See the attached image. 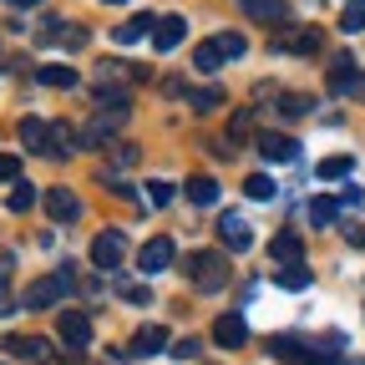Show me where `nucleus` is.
<instances>
[{"label": "nucleus", "mask_w": 365, "mask_h": 365, "mask_svg": "<svg viewBox=\"0 0 365 365\" xmlns=\"http://www.w3.org/2000/svg\"><path fill=\"white\" fill-rule=\"evenodd\" d=\"M182 274H188V284H193V289L213 294V289L228 284V259H223L218 249H193L188 264H182Z\"/></svg>", "instance_id": "nucleus-1"}, {"label": "nucleus", "mask_w": 365, "mask_h": 365, "mask_svg": "<svg viewBox=\"0 0 365 365\" xmlns=\"http://www.w3.org/2000/svg\"><path fill=\"white\" fill-rule=\"evenodd\" d=\"M122 259H127V239L117 234V228H102V234L91 239V264L107 274V269H117Z\"/></svg>", "instance_id": "nucleus-2"}, {"label": "nucleus", "mask_w": 365, "mask_h": 365, "mask_svg": "<svg viewBox=\"0 0 365 365\" xmlns=\"http://www.w3.org/2000/svg\"><path fill=\"white\" fill-rule=\"evenodd\" d=\"M16 360H26V365H51V345H46L41 335H6L0 340Z\"/></svg>", "instance_id": "nucleus-3"}, {"label": "nucleus", "mask_w": 365, "mask_h": 365, "mask_svg": "<svg viewBox=\"0 0 365 365\" xmlns=\"http://www.w3.org/2000/svg\"><path fill=\"white\" fill-rule=\"evenodd\" d=\"M56 335L66 340V350H81V345L91 340V314H81V309H61Z\"/></svg>", "instance_id": "nucleus-4"}, {"label": "nucleus", "mask_w": 365, "mask_h": 365, "mask_svg": "<svg viewBox=\"0 0 365 365\" xmlns=\"http://www.w3.org/2000/svg\"><path fill=\"white\" fill-rule=\"evenodd\" d=\"M173 259H178L173 239H148L143 254H137V269H143V274H163V269H173Z\"/></svg>", "instance_id": "nucleus-5"}, {"label": "nucleus", "mask_w": 365, "mask_h": 365, "mask_svg": "<svg viewBox=\"0 0 365 365\" xmlns=\"http://www.w3.org/2000/svg\"><path fill=\"white\" fill-rule=\"evenodd\" d=\"M61 294H66V279H61V274L36 279V284H26V309H51V304H61Z\"/></svg>", "instance_id": "nucleus-6"}, {"label": "nucleus", "mask_w": 365, "mask_h": 365, "mask_svg": "<svg viewBox=\"0 0 365 365\" xmlns=\"http://www.w3.org/2000/svg\"><path fill=\"white\" fill-rule=\"evenodd\" d=\"M213 340H218V345H228V350H239V345L249 340V319H244V314H234V309L218 314V319H213Z\"/></svg>", "instance_id": "nucleus-7"}, {"label": "nucleus", "mask_w": 365, "mask_h": 365, "mask_svg": "<svg viewBox=\"0 0 365 365\" xmlns=\"http://www.w3.org/2000/svg\"><path fill=\"white\" fill-rule=\"evenodd\" d=\"M218 239H223V249H234V254H244V249L254 244L249 223H244L239 213H223V218H218Z\"/></svg>", "instance_id": "nucleus-8"}, {"label": "nucleus", "mask_w": 365, "mask_h": 365, "mask_svg": "<svg viewBox=\"0 0 365 365\" xmlns=\"http://www.w3.org/2000/svg\"><path fill=\"white\" fill-rule=\"evenodd\" d=\"M330 91H335V97H345V91H355L360 86V66H355V56H335L330 61Z\"/></svg>", "instance_id": "nucleus-9"}, {"label": "nucleus", "mask_w": 365, "mask_h": 365, "mask_svg": "<svg viewBox=\"0 0 365 365\" xmlns=\"http://www.w3.org/2000/svg\"><path fill=\"white\" fill-rule=\"evenodd\" d=\"M259 153H264L269 163H294V158H299V143H294V137H284V132H264V137H259Z\"/></svg>", "instance_id": "nucleus-10"}, {"label": "nucleus", "mask_w": 365, "mask_h": 365, "mask_svg": "<svg viewBox=\"0 0 365 365\" xmlns=\"http://www.w3.org/2000/svg\"><path fill=\"white\" fill-rule=\"evenodd\" d=\"M182 36H188V21H182V16H158V26H153V46H158L163 56L173 51Z\"/></svg>", "instance_id": "nucleus-11"}, {"label": "nucleus", "mask_w": 365, "mask_h": 365, "mask_svg": "<svg viewBox=\"0 0 365 365\" xmlns=\"http://www.w3.org/2000/svg\"><path fill=\"white\" fill-rule=\"evenodd\" d=\"M46 213H51V223L81 218V198H76L71 188H51V193H46Z\"/></svg>", "instance_id": "nucleus-12"}, {"label": "nucleus", "mask_w": 365, "mask_h": 365, "mask_svg": "<svg viewBox=\"0 0 365 365\" xmlns=\"http://www.w3.org/2000/svg\"><path fill=\"white\" fill-rule=\"evenodd\" d=\"M223 61H228V51L218 46V36H213V41H198V51H193V66H198L203 76H213Z\"/></svg>", "instance_id": "nucleus-13"}, {"label": "nucleus", "mask_w": 365, "mask_h": 365, "mask_svg": "<svg viewBox=\"0 0 365 365\" xmlns=\"http://www.w3.org/2000/svg\"><path fill=\"white\" fill-rule=\"evenodd\" d=\"M21 143H26V153H46L51 148V127H46L41 117H26L21 122Z\"/></svg>", "instance_id": "nucleus-14"}, {"label": "nucleus", "mask_w": 365, "mask_h": 365, "mask_svg": "<svg viewBox=\"0 0 365 365\" xmlns=\"http://www.w3.org/2000/svg\"><path fill=\"white\" fill-rule=\"evenodd\" d=\"M127 350H132V355H158V350H168V330H163V325L137 330V340H132Z\"/></svg>", "instance_id": "nucleus-15"}, {"label": "nucleus", "mask_w": 365, "mask_h": 365, "mask_svg": "<svg viewBox=\"0 0 365 365\" xmlns=\"http://www.w3.org/2000/svg\"><path fill=\"white\" fill-rule=\"evenodd\" d=\"M188 203H198V208H213V203H218V182H213L208 173L188 178Z\"/></svg>", "instance_id": "nucleus-16"}, {"label": "nucleus", "mask_w": 365, "mask_h": 365, "mask_svg": "<svg viewBox=\"0 0 365 365\" xmlns=\"http://www.w3.org/2000/svg\"><path fill=\"white\" fill-rule=\"evenodd\" d=\"M279 46H289V51H299V56H314L325 41H319V31L309 26V31H289V36H279Z\"/></svg>", "instance_id": "nucleus-17"}, {"label": "nucleus", "mask_w": 365, "mask_h": 365, "mask_svg": "<svg viewBox=\"0 0 365 365\" xmlns=\"http://www.w3.org/2000/svg\"><path fill=\"white\" fill-rule=\"evenodd\" d=\"M71 148H76V127H66V122H56L51 127V148H46V158H71Z\"/></svg>", "instance_id": "nucleus-18"}, {"label": "nucleus", "mask_w": 365, "mask_h": 365, "mask_svg": "<svg viewBox=\"0 0 365 365\" xmlns=\"http://www.w3.org/2000/svg\"><path fill=\"white\" fill-rule=\"evenodd\" d=\"M269 254L279 259V264H299L304 259V244H299V234H279V239L269 244Z\"/></svg>", "instance_id": "nucleus-19"}, {"label": "nucleus", "mask_w": 365, "mask_h": 365, "mask_svg": "<svg viewBox=\"0 0 365 365\" xmlns=\"http://www.w3.org/2000/svg\"><path fill=\"white\" fill-rule=\"evenodd\" d=\"M153 26H158V16H132V21H122V26H117V41H122V46H132V41H143Z\"/></svg>", "instance_id": "nucleus-20"}, {"label": "nucleus", "mask_w": 365, "mask_h": 365, "mask_svg": "<svg viewBox=\"0 0 365 365\" xmlns=\"http://www.w3.org/2000/svg\"><path fill=\"white\" fill-rule=\"evenodd\" d=\"M244 193H249L254 203H269L274 193H279V182H274L269 173H254V178H244Z\"/></svg>", "instance_id": "nucleus-21"}, {"label": "nucleus", "mask_w": 365, "mask_h": 365, "mask_svg": "<svg viewBox=\"0 0 365 365\" xmlns=\"http://www.w3.org/2000/svg\"><path fill=\"white\" fill-rule=\"evenodd\" d=\"M304 213H309V223H314V228H330V223H335V213H340V203H335V198H309V208H304Z\"/></svg>", "instance_id": "nucleus-22"}, {"label": "nucleus", "mask_w": 365, "mask_h": 365, "mask_svg": "<svg viewBox=\"0 0 365 365\" xmlns=\"http://www.w3.org/2000/svg\"><path fill=\"white\" fill-rule=\"evenodd\" d=\"M36 76H41V86H56V91H71L76 86V71L71 66H41Z\"/></svg>", "instance_id": "nucleus-23"}, {"label": "nucleus", "mask_w": 365, "mask_h": 365, "mask_svg": "<svg viewBox=\"0 0 365 365\" xmlns=\"http://www.w3.org/2000/svg\"><path fill=\"white\" fill-rule=\"evenodd\" d=\"M350 173H355V158H345V153H335V158H325L314 168V178H325V182L330 178H350Z\"/></svg>", "instance_id": "nucleus-24"}, {"label": "nucleus", "mask_w": 365, "mask_h": 365, "mask_svg": "<svg viewBox=\"0 0 365 365\" xmlns=\"http://www.w3.org/2000/svg\"><path fill=\"white\" fill-rule=\"evenodd\" d=\"M274 284H279V289H304L309 284V269L304 264H284L279 274H274Z\"/></svg>", "instance_id": "nucleus-25"}, {"label": "nucleus", "mask_w": 365, "mask_h": 365, "mask_svg": "<svg viewBox=\"0 0 365 365\" xmlns=\"http://www.w3.org/2000/svg\"><path fill=\"white\" fill-rule=\"evenodd\" d=\"M107 158H112V168H132L137 158H143V148L137 143H107Z\"/></svg>", "instance_id": "nucleus-26"}, {"label": "nucleus", "mask_w": 365, "mask_h": 365, "mask_svg": "<svg viewBox=\"0 0 365 365\" xmlns=\"http://www.w3.org/2000/svg\"><path fill=\"white\" fill-rule=\"evenodd\" d=\"M188 102H193V112H213V107L223 102V86H203V91H188Z\"/></svg>", "instance_id": "nucleus-27"}, {"label": "nucleus", "mask_w": 365, "mask_h": 365, "mask_svg": "<svg viewBox=\"0 0 365 365\" xmlns=\"http://www.w3.org/2000/svg\"><path fill=\"white\" fill-rule=\"evenodd\" d=\"M173 193H178V188H173V182H168V178H158V182H148V203H153V208H168V203H173Z\"/></svg>", "instance_id": "nucleus-28"}, {"label": "nucleus", "mask_w": 365, "mask_h": 365, "mask_svg": "<svg viewBox=\"0 0 365 365\" xmlns=\"http://www.w3.org/2000/svg\"><path fill=\"white\" fill-rule=\"evenodd\" d=\"M249 127H254V117L249 112H234V122H228V148H239L244 137H249Z\"/></svg>", "instance_id": "nucleus-29"}, {"label": "nucleus", "mask_w": 365, "mask_h": 365, "mask_svg": "<svg viewBox=\"0 0 365 365\" xmlns=\"http://www.w3.org/2000/svg\"><path fill=\"white\" fill-rule=\"evenodd\" d=\"M36 208V188L26 182V188H11V213H31Z\"/></svg>", "instance_id": "nucleus-30"}, {"label": "nucleus", "mask_w": 365, "mask_h": 365, "mask_svg": "<svg viewBox=\"0 0 365 365\" xmlns=\"http://www.w3.org/2000/svg\"><path fill=\"white\" fill-rule=\"evenodd\" d=\"M340 31H345V36L365 31V6H345V16H340Z\"/></svg>", "instance_id": "nucleus-31"}, {"label": "nucleus", "mask_w": 365, "mask_h": 365, "mask_svg": "<svg viewBox=\"0 0 365 365\" xmlns=\"http://www.w3.org/2000/svg\"><path fill=\"white\" fill-rule=\"evenodd\" d=\"M218 46H223L228 56H244V51H249V41H244L239 31H223V36H218Z\"/></svg>", "instance_id": "nucleus-32"}, {"label": "nucleus", "mask_w": 365, "mask_h": 365, "mask_svg": "<svg viewBox=\"0 0 365 365\" xmlns=\"http://www.w3.org/2000/svg\"><path fill=\"white\" fill-rule=\"evenodd\" d=\"M173 355H178V360H198V355H203V345H198L193 335H182V340L173 345Z\"/></svg>", "instance_id": "nucleus-33"}, {"label": "nucleus", "mask_w": 365, "mask_h": 365, "mask_svg": "<svg viewBox=\"0 0 365 365\" xmlns=\"http://www.w3.org/2000/svg\"><path fill=\"white\" fill-rule=\"evenodd\" d=\"M16 178H21V158L0 153V182H16Z\"/></svg>", "instance_id": "nucleus-34"}, {"label": "nucleus", "mask_w": 365, "mask_h": 365, "mask_svg": "<svg viewBox=\"0 0 365 365\" xmlns=\"http://www.w3.org/2000/svg\"><path fill=\"white\" fill-rule=\"evenodd\" d=\"M279 112H284V117H304V112H309V102H304V97H294V91H289V97L279 102Z\"/></svg>", "instance_id": "nucleus-35"}, {"label": "nucleus", "mask_w": 365, "mask_h": 365, "mask_svg": "<svg viewBox=\"0 0 365 365\" xmlns=\"http://www.w3.org/2000/svg\"><path fill=\"white\" fill-rule=\"evenodd\" d=\"M56 365H81V350H66V355H61Z\"/></svg>", "instance_id": "nucleus-36"}, {"label": "nucleus", "mask_w": 365, "mask_h": 365, "mask_svg": "<svg viewBox=\"0 0 365 365\" xmlns=\"http://www.w3.org/2000/svg\"><path fill=\"white\" fill-rule=\"evenodd\" d=\"M6 6H16V11H31V6H41V0H6Z\"/></svg>", "instance_id": "nucleus-37"}, {"label": "nucleus", "mask_w": 365, "mask_h": 365, "mask_svg": "<svg viewBox=\"0 0 365 365\" xmlns=\"http://www.w3.org/2000/svg\"><path fill=\"white\" fill-rule=\"evenodd\" d=\"M102 6H122V0H102Z\"/></svg>", "instance_id": "nucleus-38"}, {"label": "nucleus", "mask_w": 365, "mask_h": 365, "mask_svg": "<svg viewBox=\"0 0 365 365\" xmlns=\"http://www.w3.org/2000/svg\"><path fill=\"white\" fill-rule=\"evenodd\" d=\"M360 97H365V76H360Z\"/></svg>", "instance_id": "nucleus-39"}, {"label": "nucleus", "mask_w": 365, "mask_h": 365, "mask_svg": "<svg viewBox=\"0 0 365 365\" xmlns=\"http://www.w3.org/2000/svg\"><path fill=\"white\" fill-rule=\"evenodd\" d=\"M0 309H6V304H0Z\"/></svg>", "instance_id": "nucleus-40"}]
</instances>
